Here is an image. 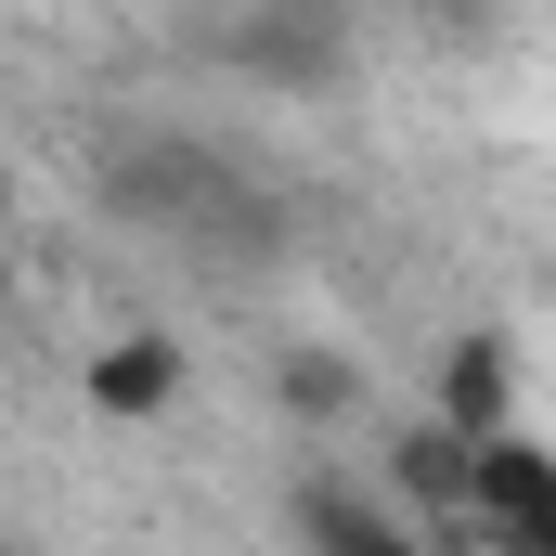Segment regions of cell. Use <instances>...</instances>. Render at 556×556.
I'll return each instance as SVG.
<instances>
[{
    "label": "cell",
    "mask_w": 556,
    "mask_h": 556,
    "mask_svg": "<svg viewBox=\"0 0 556 556\" xmlns=\"http://www.w3.org/2000/svg\"><path fill=\"white\" fill-rule=\"evenodd\" d=\"M389 505L427 544H479V440H453L440 415L389 427Z\"/></svg>",
    "instance_id": "obj_3"
},
{
    "label": "cell",
    "mask_w": 556,
    "mask_h": 556,
    "mask_svg": "<svg viewBox=\"0 0 556 556\" xmlns=\"http://www.w3.org/2000/svg\"><path fill=\"white\" fill-rule=\"evenodd\" d=\"M181 376H194V363H181V337L130 324V337H104V350H91V376H78V389H91V415H104V427H155V415H181Z\"/></svg>",
    "instance_id": "obj_7"
},
{
    "label": "cell",
    "mask_w": 556,
    "mask_h": 556,
    "mask_svg": "<svg viewBox=\"0 0 556 556\" xmlns=\"http://www.w3.org/2000/svg\"><path fill=\"white\" fill-rule=\"evenodd\" d=\"M479 544L492 556H556V453L531 427L479 453Z\"/></svg>",
    "instance_id": "obj_5"
},
{
    "label": "cell",
    "mask_w": 556,
    "mask_h": 556,
    "mask_svg": "<svg viewBox=\"0 0 556 556\" xmlns=\"http://www.w3.org/2000/svg\"><path fill=\"white\" fill-rule=\"evenodd\" d=\"M91 194H104V220L181 233V247H260V233H273L260 194H247V168H233L207 130H117L104 155H91Z\"/></svg>",
    "instance_id": "obj_1"
},
{
    "label": "cell",
    "mask_w": 556,
    "mask_h": 556,
    "mask_svg": "<svg viewBox=\"0 0 556 556\" xmlns=\"http://www.w3.org/2000/svg\"><path fill=\"white\" fill-rule=\"evenodd\" d=\"M285 518H298V556H427V531L363 479H298Z\"/></svg>",
    "instance_id": "obj_6"
},
{
    "label": "cell",
    "mask_w": 556,
    "mask_h": 556,
    "mask_svg": "<svg viewBox=\"0 0 556 556\" xmlns=\"http://www.w3.org/2000/svg\"><path fill=\"white\" fill-rule=\"evenodd\" d=\"M194 52H207L220 78H260V91H337V78H350V26L311 13V0H285V13H220Z\"/></svg>",
    "instance_id": "obj_2"
},
{
    "label": "cell",
    "mask_w": 556,
    "mask_h": 556,
    "mask_svg": "<svg viewBox=\"0 0 556 556\" xmlns=\"http://www.w3.org/2000/svg\"><path fill=\"white\" fill-rule=\"evenodd\" d=\"M0 556H39V544H0Z\"/></svg>",
    "instance_id": "obj_9"
},
{
    "label": "cell",
    "mask_w": 556,
    "mask_h": 556,
    "mask_svg": "<svg viewBox=\"0 0 556 556\" xmlns=\"http://www.w3.org/2000/svg\"><path fill=\"white\" fill-rule=\"evenodd\" d=\"M427 415L453 427V440H518V337L505 324H466L453 350H440V376H427Z\"/></svg>",
    "instance_id": "obj_4"
},
{
    "label": "cell",
    "mask_w": 556,
    "mask_h": 556,
    "mask_svg": "<svg viewBox=\"0 0 556 556\" xmlns=\"http://www.w3.org/2000/svg\"><path fill=\"white\" fill-rule=\"evenodd\" d=\"M273 402L298 427H350V415H363V363L324 350V337H285V350H273Z\"/></svg>",
    "instance_id": "obj_8"
}]
</instances>
